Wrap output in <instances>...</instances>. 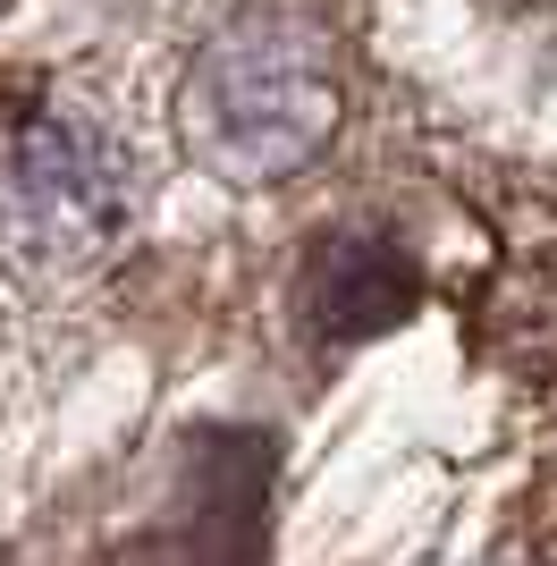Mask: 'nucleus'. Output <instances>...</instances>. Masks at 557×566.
I'll return each mask as SVG.
<instances>
[{
  "mask_svg": "<svg viewBox=\"0 0 557 566\" xmlns=\"http://www.w3.org/2000/svg\"><path fill=\"white\" fill-rule=\"evenodd\" d=\"M473 338L490 364H507L524 380L557 373V254H524L482 287L473 305Z\"/></svg>",
  "mask_w": 557,
  "mask_h": 566,
  "instance_id": "20e7f679",
  "label": "nucleus"
},
{
  "mask_svg": "<svg viewBox=\"0 0 557 566\" xmlns=\"http://www.w3.org/2000/svg\"><path fill=\"white\" fill-rule=\"evenodd\" d=\"M414 296H422L414 262L371 229L322 237L313 262H304V331L322 338V347H355V338L397 331L414 313Z\"/></svg>",
  "mask_w": 557,
  "mask_h": 566,
  "instance_id": "7ed1b4c3",
  "label": "nucleus"
},
{
  "mask_svg": "<svg viewBox=\"0 0 557 566\" xmlns=\"http://www.w3.org/2000/svg\"><path fill=\"white\" fill-rule=\"evenodd\" d=\"M136 212V169L85 102L34 76L0 85V262L18 280H85Z\"/></svg>",
  "mask_w": 557,
  "mask_h": 566,
  "instance_id": "f03ea898",
  "label": "nucleus"
},
{
  "mask_svg": "<svg viewBox=\"0 0 557 566\" xmlns=\"http://www.w3.org/2000/svg\"><path fill=\"white\" fill-rule=\"evenodd\" d=\"M347 118L338 51L304 18H245L195 51L178 85V136L186 153L229 187H278L322 161V144Z\"/></svg>",
  "mask_w": 557,
  "mask_h": 566,
  "instance_id": "f257e3e1",
  "label": "nucleus"
}]
</instances>
